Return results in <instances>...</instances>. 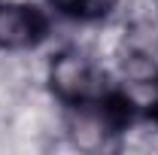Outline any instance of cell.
<instances>
[{
    "mask_svg": "<svg viewBox=\"0 0 158 155\" xmlns=\"http://www.w3.org/2000/svg\"><path fill=\"white\" fill-rule=\"evenodd\" d=\"M46 34V19L31 3L0 0V52H21L37 46Z\"/></svg>",
    "mask_w": 158,
    "mask_h": 155,
    "instance_id": "obj_2",
    "label": "cell"
},
{
    "mask_svg": "<svg viewBox=\"0 0 158 155\" xmlns=\"http://www.w3.org/2000/svg\"><path fill=\"white\" fill-rule=\"evenodd\" d=\"M46 82H49L52 94L67 107L103 97V76H100L94 58L79 46H67L52 55L49 67H46Z\"/></svg>",
    "mask_w": 158,
    "mask_h": 155,
    "instance_id": "obj_1",
    "label": "cell"
}]
</instances>
